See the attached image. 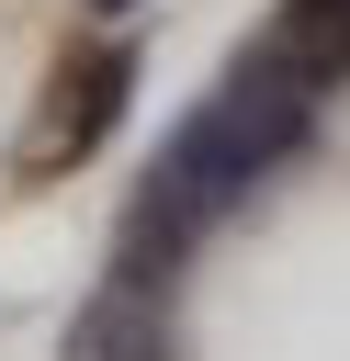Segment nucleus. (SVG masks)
<instances>
[{"label": "nucleus", "mask_w": 350, "mask_h": 361, "mask_svg": "<svg viewBox=\"0 0 350 361\" xmlns=\"http://www.w3.org/2000/svg\"><path fill=\"white\" fill-rule=\"evenodd\" d=\"M305 113H316V90H305L271 45L237 56L226 90H203V102L169 124L158 169H147V192H135V214H124V282H158V293H169L181 248H192L226 203H248V180H271V169L305 147Z\"/></svg>", "instance_id": "1"}, {"label": "nucleus", "mask_w": 350, "mask_h": 361, "mask_svg": "<svg viewBox=\"0 0 350 361\" xmlns=\"http://www.w3.org/2000/svg\"><path fill=\"white\" fill-rule=\"evenodd\" d=\"M124 90H135V56H124V45H102L90 68H68V90L45 102V124H34V147H23V169L45 180L56 158H79V147H90V135H102V124L124 113Z\"/></svg>", "instance_id": "2"}, {"label": "nucleus", "mask_w": 350, "mask_h": 361, "mask_svg": "<svg viewBox=\"0 0 350 361\" xmlns=\"http://www.w3.org/2000/svg\"><path fill=\"white\" fill-rule=\"evenodd\" d=\"M68 361H169V305L147 282H113L79 327H68Z\"/></svg>", "instance_id": "3"}, {"label": "nucleus", "mask_w": 350, "mask_h": 361, "mask_svg": "<svg viewBox=\"0 0 350 361\" xmlns=\"http://www.w3.org/2000/svg\"><path fill=\"white\" fill-rule=\"evenodd\" d=\"M271 56H282L305 90H339V79H350V0H282Z\"/></svg>", "instance_id": "4"}, {"label": "nucleus", "mask_w": 350, "mask_h": 361, "mask_svg": "<svg viewBox=\"0 0 350 361\" xmlns=\"http://www.w3.org/2000/svg\"><path fill=\"white\" fill-rule=\"evenodd\" d=\"M90 11H135V0H90Z\"/></svg>", "instance_id": "5"}]
</instances>
